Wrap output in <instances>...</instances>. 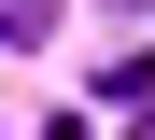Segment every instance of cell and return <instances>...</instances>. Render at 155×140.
<instances>
[{
	"mask_svg": "<svg viewBox=\"0 0 155 140\" xmlns=\"http://www.w3.org/2000/svg\"><path fill=\"white\" fill-rule=\"evenodd\" d=\"M0 28L14 42H57V0H0Z\"/></svg>",
	"mask_w": 155,
	"mask_h": 140,
	"instance_id": "6da1fadb",
	"label": "cell"
}]
</instances>
